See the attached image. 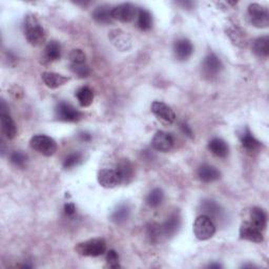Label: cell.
<instances>
[{"label":"cell","instance_id":"1","mask_svg":"<svg viewBox=\"0 0 269 269\" xmlns=\"http://www.w3.org/2000/svg\"><path fill=\"white\" fill-rule=\"evenodd\" d=\"M23 27L25 38L31 46L39 47L45 44L47 39L46 31L34 15H27L25 17Z\"/></svg>","mask_w":269,"mask_h":269},{"label":"cell","instance_id":"2","mask_svg":"<svg viewBox=\"0 0 269 269\" xmlns=\"http://www.w3.org/2000/svg\"><path fill=\"white\" fill-rule=\"evenodd\" d=\"M75 251L82 257H99L106 251V242L102 238L91 239L75 246Z\"/></svg>","mask_w":269,"mask_h":269},{"label":"cell","instance_id":"3","mask_svg":"<svg viewBox=\"0 0 269 269\" xmlns=\"http://www.w3.org/2000/svg\"><path fill=\"white\" fill-rule=\"evenodd\" d=\"M194 234L200 241L209 240L216 234V225L208 216L201 215L194 223Z\"/></svg>","mask_w":269,"mask_h":269},{"label":"cell","instance_id":"4","mask_svg":"<svg viewBox=\"0 0 269 269\" xmlns=\"http://www.w3.org/2000/svg\"><path fill=\"white\" fill-rule=\"evenodd\" d=\"M30 145L33 149L40 152L41 155L47 156V157L53 156L57 151V143H56V141L47 135L34 136L30 141Z\"/></svg>","mask_w":269,"mask_h":269},{"label":"cell","instance_id":"5","mask_svg":"<svg viewBox=\"0 0 269 269\" xmlns=\"http://www.w3.org/2000/svg\"><path fill=\"white\" fill-rule=\"evenodd\" d=\"M248 18L250 23L258 29H265L269 25V12L259 4H252L248 7Z\"/></svg>","mask_w":269,"mask_h":269},{"label":"cell","instance_id":"6","mask_svg":"<svg viewBox=\"0 0 269 269\" xmlns=\"http://www.w3.org/2000/svg\"><path fill=\"white\" fill-rule=\"evenodd\" d=\"M138 9L132 4H122L111 10V17L121 22H131L138 15Z\"/></svg>","mask_w":269,"mask_h":269},{"label":"cell","instance_id":"7","mask_svg":"<svg viewBox=\"0 0 269 269\" xmlns=\"http://www.w3.org/2000/svg\"><path fill=\"white\" fill-rule=\"evenodd\" d=\"M239 235L242 240H246L253 243H261L264 240L262 230L257 228L256 226L252 225L250 222L246 220H244L242 224H241Z\"/></svg>","mask_w":269,"mask_h":269},{"label":"cell","instance_id":"8","mask_svg":"<svg viewBox=\"0 0 269 269\" xmlns=\"http://www.w3.org/2000/svg\"><path fill=\"white\" fill-rule=\"evenodd\" d=\"M56 115H57L59 120L66 122H77L83 117L81 111L66 102H60L57 105V107H56Z\"/></svg>","mask_w":269,"mask_h":269},{"label":"cell","instance_id":"9","mask_svg":"<svg viewBox=\"0 0 269 269\" xmlns=\"http://www.w3.org/2000/svg\"><path fill=\"white\" fill-rule=\"evenodd\" d=\"M98 182L104 188H114L122 184L120 176L115 169L104 168L98 173Z\"/></svg>","mask_w":269,"mask_h":269},{"label":"cell","instance_id":"10","mask_svg":"<svg viewBox=\"0 0 269 269\" xmlns=\"http://www.w3.org/2000/svg\"><path fill=\"white\" fill-rule=\"evenodd\" d=\"M151 111L152 114L157 117L159 120L172 124L176 121V114L175 111L169 107L167 104L161 101H155L151 104Z\"/></svg>","mask_w":269,"mask_h":269},{"label":"cell","instance_id":"11","mask_svg":"<svg viewBox=\"0 0 269 269\" xmlns=\"http://www.w3.org/2000/svg\"><path fill=\"white\" fill-rule=\"evenodd\" d=\"M152 147L161 152H167L174 146V138L166 132H157L151 140Z\"/></svg>","mask_w":269,"mask_h":269},{"label":"cell","instance_id":"12","mask_svg":"<svg viewBox=\"0 0 269 269\" xmlns=\"http://www.w3.org/2000/svg\"><path fill=\"white\" fill-rule=\"evenodd\" d=\"M202 67H203V74L208 78H212L220 74L223 65L221 60L215 54H208L203 61Z\"/></svg>","mask_w":269,"mask_h":269},{"label":"cell","instance_id":"13","mask_svg":"<svg viewBox=\"0 0 269 269\" xmlns=\"http://www.w3.org/2000/svg\"><path fill=\"white\" fill-rule=\"evenodd\" d=\"M174 53H175V57L178 60L180 61L187 60L194 53V47L191 45V42L185 38L177 40L174 45Z\"/></svg>","mask_w":269,"mask_h":269},{"label":"cell","instance_id":"14","mask_svg":"<svg viewBox=\"0 0 269 269\" xmlns=\"http://www.w3.org/2000/svg\"><path fill=\"white\" fill-rule=\"evenodd\" d=\"M201 208L205 212V215L208 216L211 220L215 219L217 221H220L225 217L224 209L214 200H204L201 204Z\"/></svg>","mask_w":269,"mask_h":269},{"label":"cell","instance_id":"15","mask_svg":"<svg viewBox=\"0 0 269 269\" xmlns=\"http://www.w3.org/2000/svg\"><path fill=\"white\" fill-rule=\"evenodd\" d=\"M246 221L250 222L257 228L263 232L267 225V216L262 208L252 207L248 211V219Z\"/></svg>","mask_w":269,"mask_h":269},{"label":"cell","instance_id":"16","mask_svg":"<svg viewBox=\"0 0 269 269\" xmlns=\"http://www.w3.org/2000/svg\"><path fill=\"white\" fill-rule=\"evenodd\" d=\"M41 78L46 86L50 89H57L59 87H62L70 80L69 77L52 72H45L41 75Z\"/></svg>","mask_w":269,"mask_h":269},{"label":"cell","instance_id":"17","mask_svg":"<svg viewBox=\"0 0 269 269\" xmlns=\"http://www.w3.org/2000/svg\"><path fill=\"white\" fill-rule=\"evenodd\" d=\"M198 176L202 182L211 183L218 181L221 178V173L214 166L203 164L198 169Z\"/></svg>","mask_w":269,"mask_h":269},{"label":"cell","instance_id":"18","mask_svg":"<svg viewBox=\"0 0 269 269\" xmlns=\"http://www.w3.org/2000/svg\"><path fill=\"white\" fill-rule=\"evenodd\" d=\"M109 38L112 42V45L120 51H127L132 47L130 37L120 30L112 31L109 35Z\"/></svg>","mask_w":269,"mask_h":269},{"label":"cell","instance_id":"19","mask_svg":"<svg viewBox=\"0 0 269 269\" xmlns=\"http://www.w3.org/2000/svg\"><path fill=\"white\" fill-rule=\"evenodd\" d=\"M208 149L219 158H225L228 156L229 147L228 144L225 142L223 139L220 138H214L209 141L208 143Z\"/></svg>","mask_w":269,"mask_h":269},{"label":"cell","instance_id":"20","mask_svg":"<svg viewBox=\"0 0 269 269\" xmlns=\"http://www.w3.org/2000/svg\"><path fill=\"white\" fill-rule=\"evenodd\" d=\"M180 225H181V218L178 212H174L173 215H171L167 218L164 224L161 225L163 235L165 237L174 236L180 228Z\"/></svg>","mask_w":269,"mask_h":269},{"label":"cell","instance_id":"21","mask_svg":"<svg viewBox=\"0 0 269 269\" xmlns=\"http://www.w3.org/2000/svg\"><path fill=\"white\" fill-rule=\"evenodd\" d=\"M240 140L242 146L249 152L258 151L261 147L260 141H258L256 138L253 137V135L250 133L248 129H245L243 133L240 135Z\"/></svg>","mask_w":269,"mask_h":269},{"label":"cell","instance_id":"22","mask_svg":"<svg viewBox=\"0 0 269 269\" xmlns=\"http://www.w3.org/2000/svg\"><path fill=\"white\" fill-rule=\"evenodd\" d=\"M111 8L106 6V5H102V6H99L97 7L93 13H92V16L93 19L98 22V23H101V24H108L110 23L112 20L111 17Z\"/></svg>","mask_w":269,"mask_h":269},{"label":"cell","instance_id":"23","mask_svg":"<svg viewBox=\"0 0 269 269\" xmlns=\"http://www.w3.org/2000/svg\"><path fill=\"white\" fill-rule=\"evenodd\" d=\"M0 122L4 135L8 139H14L17 135V126L9 114H0Z\"/></svg>","mask_w":269,"mask_h":269},{"label":"cell","instance_id":"24","mask_svg":"<svg viewBox=\"0 0 269 269\" xmlns=\"http://www.w3.org/2000/svg\"><path fill=\"white\" fill-rule=\"evenodd\" d=\"M116 171L118 172L122 183H130L134 178V168L129 160H122L118 163Z\"/></svg>","mask_w":269,"mask_h":269},{"label":"cell","instance_id":"25","mask_svg":"<svg viewBox=\"0 0 269 269\" xmlns=\"http://www.w3.org/2000/svg\"><path fill=\"white\" fill-rule=\"evenodd\" d=\"M253 53L260 58H267L269 55V38L268 36H262L257 38L252 44Z\"/></svg>","mask_w":269,"mask_h":269},{"label":"cell","instance_id":"26","mask_svg":"<svg viewBox=\"0 0 269 269\" xmlns=\"http://www.w3.org/2000/svg\"><path fill=\"white\" fill-rule=\"evenodd\" d=\"M131 216V207L129 204H120L110 216V220L115 224H122Z\"/></svg>","mask_w":269,"mask_h":269},{"label":"cell","instance_id":"27","mask_svg":"<svg viewBox=\"0 0 269 269\" xmlns=\"http://www.w3.org/2000/svg\"><path fill=\"white\" fill-rule=\"evenodd\" d=\"M137 24L140 30L142 31L150 30L152 26L151 14L145 9H140L138 11V15H137Z\"/></svg>","mask_w":269,"mask_h":269},{"label":"cell","instance_id":"28","mask_svg":"<svg viewBox=\"0 0 269 269\" xmlns=\"http://www.w3.org/2000/svg\"><path fill=\"white\" fill-rule=\"evenodd\" d=\"M46 58L49 61H56L61 57V46L57 41H50L45 50Z\"/></svg>","mask_w":269,"mask_h":269},{"label":"cell","instance_id":"29","mask_svg":"<svg viewBox=\"0 0 269 269\" xmlns=\"http://www.w3.org/2000/svg\"><path fill=\"white\" fill-rule=\"evenodd\" d=\"M76 97L82 107H88L93 103L94 93L89 87H82L77 91Z\"/></svg>","mask_w":269,"mask_h":269},{"label":"cell","instance_id":"30","mask_svg":"<svg viewBox=\"0 0 269 269\" xmlns=\"http://www.w3.org/2000/svg\"><path fill=\"white\" fill-rule=\"evenodd\" d=\"M164 200V193L161 188L152 189L146 197V203L149 207L156 208L162 204Z\"/></svg>","mask_w":269,"mask_h":269},{"label":"cell","instance_id":"31","mask_svg":"<svg viewBox=\"0 0 269 269\" xmlns=\"http://www.w3.org/2000/svg\"><path fill=\"white\" fill-rule=\"evenodd\" d=\"M82 162V153L81 152H73L68 155L67 157L64 159L63 162V167L66 169L73 168L80 164Z\"/></svg>","mask_w":269,"mask_h":269},{"label":"cell","instance_id":"32","mask_svg":"<svg viewBox=\"0 0 269 269\" xmlns=\"http://www.w3.org/2000/svg\"><path fill=\"white\" fill-rule=\"evenodd\" d=\"M70 70L78 76L79 78H87L91 74L90 67L84 63V64H70Z\"/></svg>","mask_w":269,"mask_h":269},{"label":"cell","instance_id":"33","mask_svg":"<svg viewBox=\"0 0 269 269\" xmlns=\"http://www.w3.org/2000/svg\"><path fill=\"white\" fill-rule=\"evenodd\" d=\"M69 59L72 64H84L87 60V56L82 50L75 49L69 54Z\"/></svg>","mask_w":269,"mask_h":269},{"label":"cell","instance_id":"34","mask_svg":"<svg viewBox=\"0 0 269 269\" xmlns=\"http://www.w3.org/2000/svg\"><path fill=\"white\" fill-rule=\"evenodd\" d=\"M147 235L150 238V240L153 241V242H156V241H158L162 236H164L163 232H162L161 225L155 224V223L150 224L147 227Z\"/></svg>","mask_w":269,"mask_h":269},{"label":"cell","instance_id":"35","mask_svg":"<svg viewBox=\"0 0 269 269\" xmlns=\"http://www.w3.org/2000/svg\"><path fill=\"white\" fill-rule=\"evenodd\" d=\"M10 160L14 165H16L18 167H24L27 157H26V155H24L21 151H14L11 153Z\"/></svg>","mask_w":269,"mask_h":269},{"label":"cell","instance_id":"36","mask_svg":"<svg viewBox=\"0 0 269 269\" xmlns=\"http://www.w3.org/2000/svg\"><path fill=\"white\" fill-rule=\"evenodd\" d=\"M106 262L109 268H119V254L116 250L110 249L106 253Z\"/></svg>","mask_w":269,"mask_h":269},{"label":"cell","instance_id":"37","mask_svg":"<svg viewBox=\"0 0 269 269\" xmlns=\"http://www.w3.org/2000/svg\"><path fill=\"white\" fill-rule=\"evenodd\" d=\"M64 212H65V215L68 216V217H72L75 215V212H76V207L73 203H66L64 205Z\"/></svg>","mask_w":269,"mask_h":269},{"label":"cell","instance_id":"38","mask_svg":"<svg viewBox=\"0 0 269 269\" xmlns=\"http://www.w3.org/2000/svg\"><path fill=\"white\" fill-rule=\"evenodd\" d=\"M181 130H182V132H183L184 134H185L186 136H188L189 138H193V131L190 130V127H189L187 124L182 123V124H181Z\"/></svg>","mask_w":269,"mask_h":269},{"label":"cell","instance_id":"39","mask_svg":"<svg viewBox=\"0 0 269 269\" xmlns=\"http://www.w3.org/2000/svg\"><path fill=\"white\" fill-rule=\"evenodd\" d=\"M79 137H80V139L82 141H84V142H89V141L92 140V136L90 134H88V133H81L79 135Z\"/></svg>","mask_w":269,"mask_h":269},{"label":"cell","instance_id":"40","mask_svg":"<svg viewBox=\"0 0 269 269\" xmlns=\"http://www.w3.org/2000/svg\"><path fill=\"white\" fill-rule=\"evenodd\" d=\"M208 267L209 268H220L221 265L220 264H210Z\"/></svg>","mask_w":269,"mask_h":269}]
</instances>
